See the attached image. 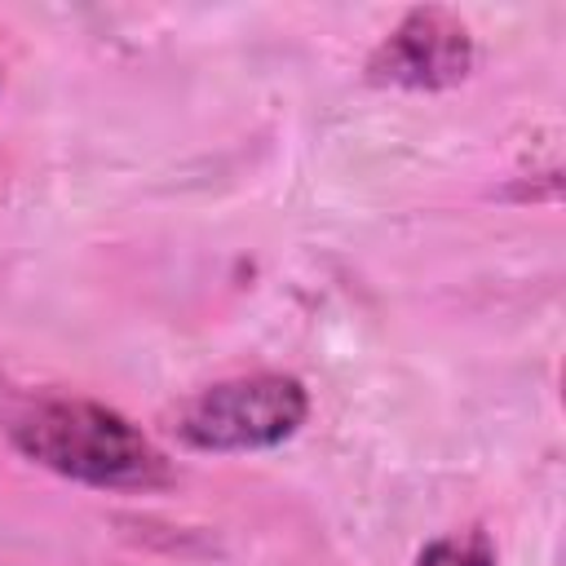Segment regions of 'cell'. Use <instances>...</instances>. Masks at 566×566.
I'll return each instance as SVG.
<instances>
[{
  "label": "cell",
  "mask_w": 566,
  "mask_h": 566,
  "mask_svg": "<svg viewBox=\"0 0 566 566\" xmlns=\"http://www.w3.org/2000/svg\"><path fill=\"white\" fill-rule=\"evenodd\" d=\"M310 416V394L296 376L252 371L199 389L177 411V438L195 451H265L287 442Z\"/></svg>",
  "instance_id": "cell-2"
},
{
  "label": "cell",
  "mask_w": 566,
  "mask_h": 566,
  "mask_svg": "<svg viewBox=\"0 0 566 566\" xmlns=\"http://www.w3.org/2000/svg\"><path fill=\"white\" fill-rule=\"evenodd\" d=\"M473 66L469 27L447 9H411L389 40L376 44L367 57V75L376 84L398 88H447L464 80Z\"/></svg>",
  "instance_id": "cell-3"
},
{
  "label": "cell",
  "mask_w": 566,
  "mask_h": 566,
  "mask_svg": "<svg viewBox=\"0 0 566 566\" xmlns=\"http://www.w3.org/2000/svg\"><path fill=\"white\" fill-rule=\"evenodd\" d=\"M420 566H495V557L482 535H447L420 553Z\"/></svg>",
  "instance_id": "cell-4"
},
{
  "label": "cell",
  "mask_w": 566,
  "mask_h": 566,
  "mask_svg": "<svg viewBox=\"0 0 566 566\" xmlns=\"http://www.w3.org/2000/svg\"><path fill=\"white\" fill-rule=\"evenodd\" d=\"M9 438L40 469L97 491H159L177 478L128 416L93 398H44L9 424Z\"/></svg>",
  "instance_id": "cell-1"
}]
</instances>
